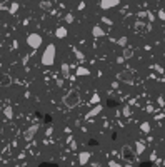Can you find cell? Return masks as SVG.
<instances>
[{
	"label": "cell",
	"instance_id": "cell-1",
	"mask_svg": "<svg viewBox=\"0 0 165 167\" xmlns=\"http://www.w3.org/2000/svg\"><path fill=\"white\" fill-rule=\"evenodd\" d=\"M55 57H57V47L53 44H49L43 50V54H42V64L45 67H50V65H53Z\"/></svg>",
	"mask_w": 165,
	"mask_h": 167
},
{
	"label": "cell",
	"instance_id": "cell-2",
	"mask_svg": "<svg viewBox=\"0 0 165 167\" xmlns=\"http://www.w3.org/2000/svg\"><path fill=\"white\" fill-rule=\"evenodd\" d=\"M42 42H43V39H42L40 34H29L27 35V45L32 49H39L42 45Z\"/></svg>",
	"mask_w": 165,
	"mask_h": 167
},
{
	"label": "cell",
	"instance_id": "cell-3",
	"mask_svg": "<svg viewBox=\"0 0 165 167\" xmlns=\"http://www.w3.org/2000/svg\"><path fill=\"white\" fill-rule=\"evenodd\" d=\"M78 102H80V97H78L77 94H73V92H70V94H67V95L63 97V104H65L68 109L77 107Z\"/></svg>",
	"mask_w": 165,
	"mask_h": 167
},
{
	"label": "cell",
	"instance_id": "cell-4",
	"mask_svg": "<svg viewBox=\"0 0 165 167\" xmlns=\"http://www.w3.org/2000/svg\"><path fill=\"white\" fill-rule=\"evenodd\" d=\"M118 79L122 80V82H125V84H128V85H134L135 84V77H134V74L130 70H122L118 74Z\"/></svg>",
	"mask_w": 165,
	"mask_h": 167
},
{
	"label": "cell",
	"instance_id": "cell-5",
	"mask_svg": "<svg viewBox=\"0 0 165 167\" xmlns=\"http://www.w3.org/2000/svg\"><path fill=\"white\" fill-rule=\"evenodd\" d=\"M37 130H39V124H33V125H30V127L27 129V130H25V134H23L25 140H32V139L35 137Z\"/></svg>",
	"mask_w": 165,
	"mask_h": 167
},
{
	"label": "cell",
	"instance_id": "cell-6",
	"mask_svg": "<svg viewBox=\"0 0 165 167\" xmlns=\"http://www.w3.org/2000/svg\"><path fill=\"white\" fill-rule=\"evenodd\" d=\"M102 112V107L100 105H95L94 109H90L87 114H85V120H90V119H94V117H97L98 114Z\"/></svg>",
	"mask_w": 165,
	"mask_h": 167
},
{
	"label": "cell",
	"instance_id": "cell-7",
	"mask_svg": "<svg viewBox=\"0 0 165 167\" xmlns=\"http://www.w3.org/2000/svg\"><path fill=\"white\" fill-rule=\"evenodd\" d=\"M88 160H90V152L84 150V152H80V154H78V164H80V166L88 164Z\"/></svg>",
	"mask_w": 165,
	"mask_h": 167
},
{
	"label": "cell",
	"instance_id": "cell-8",
	"mask_svg": "<svg viewBox=\"0 0 165 167\" xmlns=\"http://www.w3.org/2000/svg\"><path fill=\"white\" fill-rule=\"evenodd\" d=\"M118 5V0H102L100 2V7L102 9H114Z\"/></svg>",
	"mask_w": 165,
	"mask_h": 167
},
{
	"label": "cell",
	"instance_id": "cell-9",
	"mask_svg": "<svg viewBox=\"0 0 165 167\" xmlns=\"http://www.w3.org/2000/svg\"><path fill=\"white\" fill-rule=\"evenodd\" d=\"M55 37L57 39H65L67 37V27H58L55 30Z\"/></svg>",
	"mask_w": 165,
	"mask_h": 167
},
{
	"label": "cell",
	"instance_id": "cell-10",
	"mask_svg": "<svg viewBox=\"0 0 165 167\" xmlns=\"http://www.w3.org/2000/svg\"><path fill=\"white\" fill-rule=\"evenodd\" d=\"M92 35H94V37H104L105 32H104V29H102L100 25H95V27L92 29Z\"/></svg>",
	"mask_w": 165,
	"mask_h": 167
},
{
	"label": "cell",
	"instance_id": "cell-11",
	"mask_svg": "<svg viewBox=\"0 0 165 167\" xmlns=\"http://www.w3.org/2000/svg\"><path fill=\"white\" fill-rule=\"evenodd\" d=\"M135 150H137V154H138V156H140V154H144V152H145V146H144V142H140V140L135 142Z\"/></svg>",
	"mask_w": 165,
	"mask_h": 167
},
{
	"label": "cell",
	"instance_id": "cell-12",
	"mask_svg": "<svg viewBox=\"0 0 165 167\" xmlns=\"http://www.w3.org/2000/svg\"><path fill=\"white\" fill-rule=\"evenodd\" d=\"M3 114H5L7 119H13V109L10 107V105H7V107L3 109Z\"/></svg>",
	"mask_w": 165,
	"mask_h": 167
},
{
	"label": "cell",
	"instance_id": "cell-13",
	"mask_svg": "<svg viewBox=\"0 0 165 167\" xmlns=\"http://www.w3.org/2000/svg\"><path fill=\"white\" fill-rule=\"evenodd\" d=\"M140 130H142L144 134H148V132H150V124H148V122H142V124H140Z\"/></svg>",
	"mask_w": 165,
	"mask_h": 167
},
{
	"label": "cell",
	"instance_id": "cell-14",
	"mask_svg": "<svg viewBox=\"0 0 165 167\" xmlns=\"http://www.w3.org/2000/svg\"><path fill=\"white\" fill-rule=\"evenodd\" d=\"M77 75H90V70L85 67H77Z\"/></svg>",
	"mask_w": 165,
	"mask_h": 167
},
{
	"label": "cell",
	"instance_id": "cell-15",
	"mask_svg": "<svg viewBox=\"0 0 165 167\" xmlns=\"http://www.w3.org/2000/svg\"><path fill=\"white\" fill-rule=\"evenodd\" d=\"M17 10H19V3H17V2H13V3L10 5L9 12H10V13H12V15H13V13H17Z\"/></svg>",
	"mask_w": 165,
	"mask_h": 167
},
{
	"label": "cell",
	"instance_id": "cell-16",
	"mask_svg": "<svg viewBox=\"0 0 165 167\" xmlns=\"http://www.w3.org/2000/svg\"><path fill=\"white\" fill-rule=\"evenodd\" d=\"M68 74H70V69H68L67 64H63V65H62V75H63V77H68Z\"/></svg>",
	"mask_w": 165,
	"mask_h": 167
},
{
	"label": "cell",
	"instance_id": "cell-17",
	"mask_svg": "<svg viewBox=\"0 0 165 167\" xmlns=\"http://www.w3.org/2000/svg\"><path fill=\"white\" fill-rule=\"evenodd\" d=\"M90 100H92V104H95V105H100V95H98V94H94Z\"/></svg>",
	"mask_w": 165,
	"mask_h": 167
},
{
	"label": "cell",
	"instance_id": "cell-18",
	"mask_svg": "<svg viewBox=\"0 0 165 167\" xmlns=\"http://www.w3.org/2000/svg\"><path fill=\"white\" fill-rule=\"evenodd\" d=\"M0 84H2V85H9L10 79L7 77V75H2V77H0Z\"/></svg>",
	"mask_w": 165,
	"mask_h": 167
},
{
	"label": "cell",
	"instance_id": "cell-19",
	"mask_svg": "<svg viewBox=\"0 0 165 167\" xmlns=\"http://www.w3.org/2000/svg\"><path fill=\"white\" fill-rule=\"evenodd\" d=\"M117 44H118L120 47H125L127 45V37H120V39L117 40Z\"/></svg>",
	"mask_w": 165,
	"mask_h": 167
},
{
	"label": "cell",
	"instance_id": "cell-20",
	"mask_svg": "<svg viewBox=\"0 0 165 167\" xmlns=\"http://www.w3.org/2000/svg\"><path fill=\"white\" fill-rule=\"evenodd\" d=\"M130 114H132L130 107H128V105H127V107H124V115H125V117H130Z\"/></svg>",
	"mask_w": 165,
	"mask_h": 167
},
{
	"label": "cell",
	"instance_id": "cell-21",
	"mask_svg": "<svg viewBox=\"0 0 165 167\" xmlns=\"http://www.w3.org/2000/svg\"><path fill=\"white\" fill-rule=\"evenodd\" d=\"M65 22H67V23H72V22H73V15H72V13H67V15H65Z\"/></svg>",
	"mask_w": 165,
	"mask_h": 167
},
{
	"label": "cell",
	"instance_id": "cell-22",
	"mask_svg": "<svg viewBox=\"0 0 165 167\" xmlns=\"http://www.w3.org/2000/svg\"><path fill=\"white\" fill-rule=\"evenodd\" d=\"M102 22H104V23H107V25H112V23H114V22H112L110 19H107V17H102Z\"/></svg>",
	"mask_w": 165,
	"mask_h": 167
},
{
	"label": "cell",
	"instance_id": "cell-23",
	"mask_svg": "<svg viewBox=\"0 0 165 167\" xmlns=\"http://www.w3.org/2000/svg\"><path fill=\"white\" fill-rule=\"evenodd\" d=\"M108 166H110V167H120V164L115 162V160H110V162H108Z\"/></svg>",
	"mask_w": 165,
	"mask_h": 167
},
{
	"label": "cell",
	"instance_id": "cell-24",
	"mask_svg": "<svg viewBox=\"0 0 165 167\" xmlns=\"http://www.w3.org/2000/svg\"><path fill=\"white\" fill-rule=\"evenodd\" d=\"M75 54H77V59L84 60V54H82V52H78V50H75Z\"/></svg>",
	"mask_w": 165,
	"mask_h": 167
},
{
	"label": "cell",
	"instance_id": "cell-25",
	"mask_svg": "<svg viewBox=\"0 0 165 167\" xmlns=\"http://www.w3.org/2000/svg\"><path fill=\"white\" fill-rule=\"evenodd\" d=\"M158 17H160L162 20H165V12H164V10H160V12H158Z\"/></svg>",
	"mask_w": 165,
	"mask_h": 167
},
{
	"label": "cell",
	"instance_id": "cell-26",
	"mask_svg": "<svg viewBox=\"0 0 165 167\" xmlns=\"http://www.w3.org/2000/svg\"><path fill=\"white\" fill-rule=\"evenodd\" d=\"M147 112H150V114H154V107H152V105H147Z\"/></svg>",
	"mask_w": 165,
	"mask_h": 167
},
{
	"label": "cell",
	"instance_id": "cell-27",
	"mask_svg": "<svg viewBox=\"0 0 165 167\" xmlns=\"http://www.w3.org/2000/svg\"><path fill=\"white\" fill-rule=\"evenodd\" d=\"M158 104H160V105H164V107H165V100H164L162 97H158Z\"/></svg>",
	"mask_w": 165,
	"mask_h": 167
},
{
	"label": "cell",
	"instance_id": "cell-28",
	"mask_svg": "<svg viewBox=\"0 0 165 167\" xmlns=\"http://www.w3.org/2000/svg\"><path fill=\"white\" fill-rule=\"evenodd\" d=\"M130 57H132V54H130L128 50H125V59H130Z\"/></svg>",
	"mask_w": 165,
	"mask_h": 167
},
{
	"label": "cell",
	"instance_id": "cell-29",
	"mask_svg": "<svg viewBox=\"0 0 165 167\" xmlns=\"http://www.w3.org/2000/svg\"><path fill=\"white\" fill-rule=\"evenodd\" d=\"M5 9V5H3V3H0V10H3Z\"/></svg>",
	"mask_w": 165,
	"mask_h": 167
},
{
	"label": "cell",
	"instance_id": "cell-30",
	"mask_svg": "<svg viewBox=\"0 0 165 167\" xmlns=\"http://www.w3.org/2000/svg\"><path fill=\"white\" fill-rule=\"evenodd\" d=\"M125 167H132V166H130V164H127V166H125Z\"/></svg>",
	"mask_w": 165,
	"mask_h": 167
}]
</instances>
